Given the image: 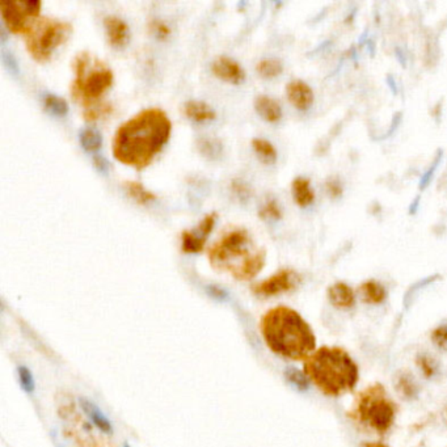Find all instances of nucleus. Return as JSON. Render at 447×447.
Instances as JSON below:
<instances>
[{
  "instance_id": "ddd939ff",
  "label": "nucleus",
  "mask_w": 447,
  "mask_h": 447,
  "mask_svg": "<svg viewBox=\"0 0 447 447\" xmlns=\"http://www.w3.org/2000/svg\"><path fill=\"white\" fill-rule=\"evenodd\" d=\"M104 25L111 45L113 48H124L130 37L129 25L117 16H108L104 20Z\"/></svg>"
},
{
  "instance_id": "7c9ffc66",
  "label": "nucleus",
  "mask_w": 447,
  "mask_h": 447,
  "mask_svg": "<svg viewBox=\"0 0 447 447\" xmlns=\"http://www.w3.org/2000/svg\"><path fill=\"white\" fill-rule=\"evenodd\" d=\"M94 164H95L96 170L103 173V175H108L109 172V163L108 160H105L103 156H95L94 158Z\"/></svg>"
},
{
  "instance_id": "4be33fe9",
  "label": "nucleus",
  "mask_w": 447,
  "mask_h": 447,
  "mask_svg": "<svg viewBox=\"0 0 447 447\" xmlns=\"http://www.w3.org/2000/svg\"><path fill=\"white\" fill-rule=\"evenodd\" d=\"M252 147L257 153V156L260 158L261 162L265 164H275L277 160V151L275 146L270 142H267V139H261L256 138L252 141Z\"/></svg>"
},
{
  "instance_id": "39448f33",
  "label": "nucleus",
  "mask_w": 447,
  "mask_h": 447,
  "mask_svg": "<svg viewBox=\"0 0 447 447\" xmlns=\"http://www.w3.org/2000/svg\"><path fill=\"white\" fill-rule=\"evenodd\" d=\"M75 79L73 82V97L86 108L84 118L97 120L111 111L109 105L101 104L100 99L113 84V73L104 62L89 53H80L74 61Z\"/></svg>"
},
{
  "instance_id": "2f4dec72",
  "label": "nucleus",
  "mask_w": 447,
  "mask_h": 447,
  "mask_svg": "<svg viewBox=\"0 0 447 447\" xmlns=\"http://www.w3.org/2000/svg\"><path fill=\"white\" fill-rule=\"evenodd\" d=\"M3 61H4V63H6V66L10 68L11 73H15V74H18L19 73V68H18V65L15 63V61H13V58L11 54H8L7 51H4L3 53Z\"/></svg>"
},
{
  "instance_id": "7ed1b4c3",
  "label": "nucleus",
  "mask_w": 447,
  "mask_h": 447,
  "mask_svg": "<svg viewBox=\"0 0 447 447\" xmlns=\"http://www.w3.org/2000/svg\"><path fill=\"white\" fill-rule=\"evenodd\" d=\"M211 267L239 281H249L265 265V249L258 247L246 229L227 231L209 249Z\"/></svg>"
},
{
  "instance_id": "b1692460",
  "label": "nucleus",
  "mask_w": 447,
  "mask_h": 447,
  "mask_svg": "<svg viewBox=\"0 0 447 447\" xmlns=\"http://www.w3.org/2000/svg\"><path fill=\"white\" fill-rule=\"evenodd\" d=\"M44 105L51 115H58V117L66 115L67 111H68L66 100H63L59 96L53 95V94L44 95Z\"/></svg>"
},
{
  "instance_id": "9b49d317",
  "label": "nucleus",
  "mask_w": 447,
  "mask_h": 447,
  "mask_svg": "<svg viewBox=\"0 0 447 447\" xmlns=\"http://www.w3.org/2000/svg\"><path fill=\"white\" fill-rule=\"evenodd\" d=\"M211 71L215 77L232 84H239L246 79V73L243 67L240 66L237 61L229 57L215 59L211 65Z\"/></svg>"
},
{
  "instance_id": "5701e85b",
  "label": "nucleus",
  "mask_w": 447,
  "mask_h": 447,
  "mask_svg": "<svg viewBox=\"0 0 447 447\" xmlns=\"http://www.w3.org/2000/svg\"><path fill=\"white\" fill-rule=\"evenodd\" d=\"M282 63L281 61L278 59H273V58H267V59H263L257 63V73L263 77H267V79H272V77H276L282 73Z\"/></svg>"
},
{
  "instance_id": "c756f323",
  "label": "nucleus",
  "mask_w": 447,
  "mask_h": 447,
  "mask_svg": "<svg viewBox=\"0 0 447 447\" xmlns=\"http://www.w3.org/2000/svg\"><path fill=\"white\" fill-rule=\"evenodd\" d=\"M327 191L329 193V196L332 197H339L343 193V188L340 185V182L337 180L328 181L327 184Z\"/></svg>"
},
{
  "instance_id": "aec40b11",
  "label": "nucleus",
  "mask_w": 447,
  "mask_h": 447,
  "mask_svg": "<svg viewBox=\"0 0 447 447\" xmlns=\"http://www.w3.org/2000/svg\"><path fill=\"white\" fill-rule=\"evenodd\" d=\"M79 141L86 151L95 153L103 144V137L94 127H86L80 130Z\"/></svg>"
},
{
  "instance_id": "473e14b6",
  "label": "nucleus",
  "mask_w": 447,
  "mask_h": 447,
  "mask_svg": "<svg viewBox=\"0 0 447 447\" xmlns=\"http://www.w3.org/2000/svg\"><path fill=\"white\" fill-rule=\"evenodd\" d=\"M363 447H389L387 445H384V443H382V442H366V443H363Z\"/></svg>"
},
{
  "instance_id": "412c9836",
  "label": "nucleus",
  "mask_w": 447,
  "mask_h": 447,
  "mask_svg": "<svg viewBox=\"0 0 447 447\" xmlns=\"http://www.w3.org/2000/svg\"><path fill=\"white\" fill-rule=\"evenodd\" d=\"M125 189L129 193V196L133 199L135 202L141 203V205H147L150 202L156 200L155 194L150 191H147L142 184L135 182V181H126L124 184Z\"/></svg>"
},
{
  "instance_id": "0eeeda50",
  "label": "nucleus",
  "mask_w": 447,
  "mask_h": 447,
  "mask_svg": "<svg viewBox=\"0 0 447 447\" xmlns=\"http://www.w3.org/2000/svg\"><path fill=\"white\" fill-rule=\"evenodd\" d=\"M73 32L71 24L62 20L39 18L25 34L29 54L39 62H45L54 50L65 44Z\"/></svg>"
},
{
  "instance_id": "f704fd0d",
  "label": "nucleus",
  "mask_w": 447,
  "mask_h": 447,
  "mask_svg": "<svg viewBox=\"0 0 447 447\" xmlns=\"http://www.w3.org/2000/svg\"><path fill=\"white\" fill-rule=\"evenodd\" d=\"M446 417H447V409H446Z\"/></svg>"
},
{
  "instance_id": "a211bd4d",
  "label": "nucleus",
  "mask_w": 447,
  "mask_h": 447,
  "mask_svg": "<svg viewBox=\"0 0 447 447\" xmlns=\"http://www.w3.org/2000/svg\"><path fill=\"white\" fill-rule=\"evenodd\" d=\"M362 301L370 305H379L386 299V289L377 281H366L360 287Z\"/></svg>"
},
{
  "instance_id": "bb28decb",
  "label": "nucleus",
  "mask_w": 447,
  "mask_h": 447,
  "mask_svg": "<svg viewBox=\"0 0 447 447\" xmlns=\"http://www.w3.org/2000/svg\"><path fill=\"white\" fill-rule=\"evenodd\" d=\"M19 378L23 389L27 391L28 394H32L33 390H34V381H33L32 372H30L25 366L19 367Z\"/></svg>"
},
{
  "instance_id": "423d86ee",
  "label": "nucleus",
  "mask_w": 447,
  "mask_h": 447,
  "mask_svg": "<svg viewBox=\"0 0 447 447\" xmlns=\"http://www.w3.org/2000/svg\"><path fill=\"white\" fill-rule=\"evenodd\" d=\"M398 408L381 383H374L358 392L349 417L365 429L384 436L395 424Z\"/></svg>"
},
{
  "instance_id": "6e6552de",
  "label": "nucleus",
  "mask_w": 447,
  "mask_h": 447,
  "mask_svg": "<svg viewBox=\"0 0 447 447\" xmlns=\"http://www.w3.org/2000/svg\"><path fill=\"white\" fill-rule=\"evenodd\" d=\"M41 1L11 0L0 1V13L6 27L13 34H27L32 25L39 20Z\"/></svg>"
},
{
  "instance_id": "c85d7f7f",
  "label": "nucleus",
  "mask_w": 447,
  "mask_h": 447,
  "mask_svg": "<svg viewBox=\"0 0 447 447\" xmlns=\"http://www.w3.org/2000/svg\"><path fill=\"white\" fill-rule=\"evenodd\" d=\"M151 30L155 33V36L160 39H167L170 36V33H171L170 28L162 21H153Z\"/></svg>"
},
{
  "instance_id": "cd10ccee",
  "label": "nucleus",
  "mask_w": 447,
  "mask_h": 447,
  "mask_svg": "<svg viewBox=\"0 0 447 447\" xmlns=\"http://www.w3.org/2000/svg\"><path fill=\"white\" fill-rule=\"evenodd\" d=\"M432 341L437 345L439 349L447 351V327L442 325L432 334Z\"/></svg>"
},
{
  "instance_id": "a878e982",
  "label": "nucleus",
  "mask_w": 447,
  "mask_h": 447,
  "mask_svg": "<svg viewBox=\"0 0 447 447\" xmlns=\"http://www.w3.org/2000/svg\"><path fill=\"white\" fill-rule=\"evenodd\" d=\"M260 217L267 220H278L282 217L281 209L275 200H269L260 209Z\"/></svg>"
},
{
  "instance_id": "4468645a",
  "label": "nucleus",
  "mask_w": 447,
  "mask_h": 447,
  "mask_svg": "<svg viewBox=\"0 0 447 447\" xmlns=\"http://www.w3.org/2000/svg\"><path fill=\"white\" fill-rule=\"evenodd\" d=\"M328 299L336 308H351L355 302V295L349 286L337 282L328 289Z\"/></svg>"
},
{
  "instance_id": "1a4fd4ad",
  "label": "nucleus",
  "mask_w": 447,
  "mask_h": 447,
  "mask_svg": "<svg viewBox=\"0 0 447 447\" xmlns=\"http://www.w3.org/2000/svg\"><path fill=\"white\" fill-rule=\"evenodd\" d=\"M299 281V276L295 272L284 269L253 286V293L260 296H275L294 290Z\"/></svg>"
},
{
  "instance_id": "20e7f679",
  "label": "nucleus",
  "mask_w": 447,
  "mask_h": 447,
  "mask_svg": "<svg viewBox=\"0 0 447 447\" xmlns=\"http://www.w3.org/2000/svg\"><path fill=\"white\" fill-rule=\"evenodd\" d=\"M303 367L308 381L332 398L352 392L360 379L357 363L339 346H322L305 360Z\"/></svg>"
},
{
  "instance_id": "f3484780",
  "label": "nucleus",
  "mask_w": 447,
  "mask_h": 447,
  "mask_svg": "<svg viewBox=\"0 0 447 447\" xmlns=\"http://www.w3.org/2000/svg\"><path fill=\"white\" fill-rule=\"evenodd\" d=\"M291 191H293L295 202L301 208H306L314 202L315 194L311 188V182L305 177H298L293 181Z\"/></svg>"
},
{
  "instance_id": "6ab92c4d",
  "label": "nucleus",
  "mask_w": 447,
  "mask_h": 447,
  "mask_svg": "<svg viewBox=\"0 0 447 447\" xmlns=\"http://www.w3.org/2000/svg\"><path fill=\"white\" fill-rule=\"evenodd\" d=\"M80 404H82L83 410L86 412L87 416L95 424L97 428L103 430L104 433H112L111 422L108 421V419L103 415V412L97 408L94 403H91L89 400L80 399Z\"/></svg>"
},
{
  "instance_id": "f03ea898",
  "label": "nucleus",
  "mask_w": 447,
  "mask_h": 447,
  "mask_svg": "<svg viewBox=\"0 0 447 447\" xmlns=\"http://www.w3.org/2000/svg\"><path fill=\"white\" fill-rule=\"evenodd\" d=\"M261 333L269 349L293 361L307 360L316 348V337L310 324L295 310L278 306L261 319Z\"/></svg>"
},
{
  "instance_id": "f8f14e48",
  "label": "nucleus",
  "mask_w": 447,
  "mask_h": 447,
  "mask_svg": "<svg viewBox=\"0 0 447 447\" xmlns=\"http://www.w3.org/2000/svg\"><path fill=\"white\" fill-rule=\"evenodd\" d=\"M286 95L291 104L299 111L308 109L314 103V92L302 80H293L286 87Z\"/></svg>"
},
{
  "instance_id": "9d476101",
  "label": "nucleus",
  "mask_w": 447,
  "mask_h": 447,
  "mask_svg": "<svg viewBox=\"0 0 447 447\" xmlns=\"http://www.w3.org/2000/svg\"><path fill=\"white\" fill-rule=\"evenodd\" d=\"M217 222V214L211 213L201 220L200 225L191 231H184L181 235V247L187 253H199L205 244L208 237L214 229V225Z\"/></svg>"
},
{
  "instance_id": "72a5a7b5",
  "label": "nucleus",
  "mask_w": 447,
  "mask_h": 447,
  "mask_svg": "<svg viewBox=\"0 0 447 447\" xmlns=\"http://www.w3.org/2000/svg\"><path fill=\"white\" fill-rule=\"evenodd\" d=\"M125 447H130L129 445H125Z\"/></svg>"
},
{
  "instance_id": "393cba45",
  "label": "nucleus",
  "mask_w": 447,
  "mask_h": 447,
  "mask_svg": "<svg viewBox=\"0 0 447 447\" xmlns=\"http://www.w3.org/2000/svg\"><path fill=\"white\" fill-rule=\"evenodd\" d=\"M286 379L290 382L298 390L305 391L308 389V378L305 372H301L294 367H289L285 372Z\"/></svg>"
},
{
  "instance_id": "f257e3e1",
  "label": "nucleus",
  "mask_w": 447,
  "mask_h": 447,
  "mask_svg": "<svg viewBox=\"0 0 447 447\" xmlns=\"http://www.w3.org/2000/svg\"><path fill=\"white\" fill-rule=\"evenodd\" d=\"M172 122L159 108H149L127 120L115 132L112 153L118 162L143 170L170 141Z\"/></svg>"
},
{
  "instance_id": "dca6fc26",
  "label": "nucleus",
  "mask_w": 447,
  "mask_h": 447,
  "mask_svg": "<svg viewBox=\"0 0 447 447\" xmlns=\"http://www.w3.org/2000/svg\"><path fill=\"white\" fill-rule=\"evenodd\" d=\"M255 108L260 117L270 124L278 122L282 117L281 106L272 97L258 96L255 101Z\"/></svg>"
},
{
  "instance_id": "2eb2a0df",
  "label": "nucleus",
  "mask_w": 447,
  "mask_h": 447,
  "mask_svg": "<svg viewBox=\"0 0 447 447\" xmlns=\"http://www.w3.org/2000/svg\"><path fill=\"white\" fill-rule=\"evenodd\" d=\"M184 113L193 120L194 122H210L213 120L217 118L215 111L210 106L209 104L203 103V101H197V100H191L184 104Z\"/></svg>"
}]
</instances>
